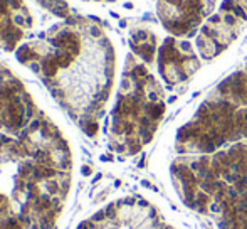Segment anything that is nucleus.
<instances>
[{"mask_svg":"<svg viewBox=\"0 0 247 229\" xmlns=\"http://www.w3.org/2000/svg\"><path fill=\"white\" fill-rule=\"evenodd\" d=\"M54 101L86 137L101 130L116 81L118 56L103 22L89 15H69L15 51Z\"/></svg>","mask_w":247,"mask_h":229,"instance_id":"f257e3e1","label":"nucleus"},{"mask_svg":"<svg viewBox=\"0 0 247 229\" xmlns=\"http://www.w3.org/2000/svg\"><path fill=\"white\" fill-rule=\"evenodd\" d=\"M74 155L62 130L39 113L0 135V229H57L69 199Z\"/></svg>","mask_w":247,"mask_h":229,"instance_id":"f03ea898","label":"nucleus"},{"mask_svg":"<svg viewBox=\"0 0 247 229\" xmlns=\"http://www.w3.org/2000/svg\"><path fill=\"white\" fill-rule=\"evenodd\" d=\"M170 179L187 207L218 229H247V138L177 157Z\"/></svg>","mask_w":247,"mask_h":229,"instance_id":"7ed1b4c3","label":"nucleus"},{"mask_svg":"<svg viewBox=\"0 0 247 229\" xmlns=\"http://www.w3.org/2000/svg\"><path fill=\"white\" fill-rule=\"evenodd\" d=\"M165 113L163 84L148 69V64L130 54L109 115V148L121 157L136 155L153 140Z\"/></svg>","mask_w":247,"mask_h":229,"instance_id":"20e7f679","label":"nucleus"},{"mask_svg":"<svg viewBox=\"0 0 247 229\" xmlns=\"http://www.w3.org/2000/svg\"><path fill=\"white\" fill-rule=\"evenodd\" d=\"M247 138V61L218 83L177 131L178 153H207Z\"/></svg>","mask_w":247,"mask_h":229,"instance_id":"39448f33","label":"nucleus"},{"mask_svg":"<svg viewBox=\"0 0 247 229\" xmlns=\"http://www.w3.org/2000/svg\"><path fill=\"white\" fill-rule=\"evenodd\" d=\"M76 229H177L150 200L120 197L84 219Z\"/></svg>","mask_w":247,"mask_h":229,"instance_id":"423d86ee","label":"nucleus"},{"mask_svg":"<svg viewBox=\"0 0 247 229\" xmlns=\"http://www.w3.org/2000/svg\"><path fill=\"white\" fill-rule=\"evenodd\" d=\"M247 24V0H222L197 32V52L205 61L217 57L237 39Z\"/></svg>","mask_w":247,"mask_h":229,"instance_id":"0eeeda50","label":"nucleus"},{"mask_svg":"<svg viewBox=\"0 0 247 229\" xmlns=\"http://www.w3.org/2000/svg\"><path fill=\"white\" fill-rule=\"evenodd\" d=\"M39 113L24 81L0 62V135L24 130Z\"/></svg>","mask_w":247,"mask_h":229,"instance_id":"6e6552de","label":"nucleus"},{"mask_svg":"<svg viewBox=\"0 0 247 229\" xmlns=\"http://www.w3.org/2000/svg\"><path fill=\"white\" fill-rule=\"evenodd\" d=\"M218 0H158L156 15L161 26L175 37L195 36L214 14Z\"/></svg>","mask_w":247,"mask_h":229,"instance_id":"1a4fd4ad","label":"nucleus"},{"mask_svg":"<svg viewBox=\"0 0 247 229\" xmlns=\"http://www.w3.org/2000/svg\"><path fill=\"white\" fill-rule=\"evenodd\" d=\"M156 66L161 81L173 89L187 83L200 69L202 61L200 54L195 52L193 46L187 39L170 36L161 42L158 49Z\"/></svg>","mask_w":247,"mask_h":229,"instance_id":"9d476101","label":"nucleus"},{"mask_svg":"<svg viewBox=\"0 0 247 229\" xmlns=\"http://www.w3.org/2000/svg\"><path fill=\"white\" fill-rule=\"evenodd\" d=\"M34 27V15L25 0H0V51H17Z\"/></svg>","mask_w":247,"mask_h":229,"instance_id":"9b49d317","label":"nucleus"},{"mask_svg":"<svg viewBox=\"0 0 247 229\" xmlns=\"http://www.w3.org/2000/svg\"><path fill=\"white\" fill-rule=\"evenodd\" d=\"M130 47L131 54L141 59L145 64H153L158 54V36L148 27L133 29L130 34Z\"/></svg>","mask_w":247,"mask_h":229,"instance_id":"f8f14e48","label":"nucleus"},{"mask_svg":"<svg viewBox=\"0 0 247 229\" xmlns=\"http://www.w3.org/2000/svg\"><path fill=\"white\" fill-rule=\"evenodd\" d=\"M74 2H113V0H36V4L46 12L56 15L59 19H66L73 15Z\"/></svg>","mask_w":247,"mask_h":229,"instance_id":"ddd939ff","label":"nucleus"}]
</instances>
